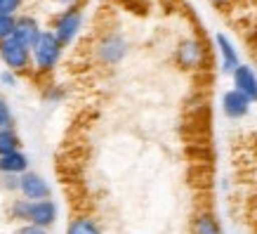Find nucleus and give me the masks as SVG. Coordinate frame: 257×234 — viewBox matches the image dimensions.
<instances>
[{
  "instance_id": "16",
  "label": "nucleus",
  "mask_w": 257,
  "mask_h": 234,
  "mask_svg": "<svg viewBox=\"0 0 257 234\" xmlns=\"http://www.w3.org/2000/svg\"><path fill=\"white\" fill-rule=\"evenodd\" d=\"M29 203L31 201H26V199H12L8 206V215L10 220H15V222H19V225H26V220H29Z\"/></svg>"
},
{
  "instance_id": "26",
  "label": "nucleus",
  "mask_w": 257,
  "mask_h": 234,
  "mask_svg": "<svg viewBox=\"0 0 257 234\" xmlns=\"http://www.w3.org/2000/svg\"><path fill=\"white\" fill-rule=\"evenodd\" d=\"M255 50H257V38H255Z\"/></svg>"
},
{
  "instance_id": "13",
  "label": "nucleus",
  "mask_w": 257,
  "mask_h": 234,
  "mask_svg": "<svg viewBox=\"0 0 257 234\" xmlns=\"http://www.w3.org/2000/svg\"><path fill=\"white\" fill-rule=\"evenodd\" d=\"M26 171H29V156L24 154L22 149L0 156V175H17L19 178Z\"/></svg>"
},
{
  "instance_id": "24",
  "label": "nucleus",
  "mask_w": 257,
  "mask_h": 234,
  "mask_svg": "<svg viewBox=\"0 0 257 234\" xmlns=\"http://www.w3.org/2000/svg\"><path fill=\"white\" fill-rule=\"evenodd\" d=\"M52 5H57V8H62V10H66V8H76V5H80V0H50Z\"/></svg>"
},
{
  "instance_id": "22",
  "label": "nucleus",
  "mask_w": 257,
  "mask_h": 234,
  "mask_svg": "<svg viewBox=\"0 0 257 234\" xmlns=\"http://www.w3.org/2000/svg\"><path fill=\"white\" fill-rule=\"evenodd\" d=\"M0 83L5 88H15L17 86V73H12V71H0Z\"/></svg>"
},
{
  "instance_id": "2",
  "label": "nucleus",
  "mask_w": 257,
  "mask_h": 234,
  "mask_svg": "<svg viewBox=\"0 0 257 234\" xmlns=\"http://www.w3.org/2000/svg\"><path fill=\"white\" fill-rule=\"evenodd\" d=\"M175 64L182 71H203L208 66V47L201 38H182L175 47Z\"/></svg>"
},
{
  "instance_id": "8",
  "label": "nucleus",
  "mask_w": 257,
  "mask_h": 234,
  "mask_svg": "<svg viewBox=\"0 0 257 234\" xmlns=\"http://www.w3.org/2000/svg\"><path fill=\"white\" fill-rule=\"evenodd\" d=\"M231 83H234L236 93H241L245 100H250L255 104L257 102V71L250 64H238L231 71Z\"/></svg>"
},
{
  "instance_id": "17",
  "label": "nucleus",
  "mask_w": 257,
  "mask_h": 234,
  "mask_svg": "<svg viewBox=\"0 0 257 234\" xmlns=\"http://www.w3.org/2000/svg\"><path fill=\"white\" fill-rule=\"evenodd\" d=\"M66 97V90H64L59 83H52V86H47L43 90V100L50 102V104H59V102Z\"/></svg>"
},
{
  "instance_id": "23",
  "label": "nucleus",
  "mask_w": 257,
  "mask_h": 234,
  "mask_svg": "<svg viewBox=\"0 0 257 234\" xmlns=\"http://www.w3.org/2000/svg\"><path fill=\"white\" fill-rule=\"evenodd\" d=\"M3 187L8 192H17L19 189V178L17 175H3Z\"/></svg>"
},
{
  "instance_id": "25",
  "label": "nucleus",
  "mask_w": 257,
  "mask_h": 234,
  "mask_svg": "<svg viewBox=\"0 0 257 234\" xmlns=\"http://www.w3.org/2000/svg\"><path fill=\"white\" fill-rule=\"evenodd\" d=\"M208 3H210V5H215V8H219V10H226L231 3H234V0H208Z\"/></svg>"
},
{
  "instance_id": "9",
  "label": "nucleus",
  "mask_w": 257,
  "mask_h": 234,
  "mask_svg": "<svg viewBox=\"0 0 257 234\" xmlns=\"http://www.w3.org/2000/svg\"><path fill=\"white\" fill-rule=\"evenodd\" d=\"M215 47L219 52V71L226 73V76H231V71L241 64V55L236 50L234 40L229 38L226 33H215Z\"/></svg>"
},
{
  "instance_id": "1",
  "label": "nucleus",
  "mask_w": 257,
  "mask_h": 234,
  "mask_svg": "<svg viewBox=\"0 0 257 234\" xmlns=\"http://www.w3.org/2000/svg\"><path fill=\"white\" fill-rule=\"evenodd\" d=\"M64 57V47L62 43L55 38V33L50 29H43V33L38 36V40L31 45V69L40 76L52 73L59 66Z\"/></svg>"
},
{
  "instance_id": "5",
  "label": "nucleus",
  "mask_w": 257,
  "mask_h": 234,
  "mask_svg": "<svg viewBox=\"0 0 257 234\" xmlns=\"http://www.w3.org/2000/svg\"><path fill=\"white\" fill-rule=\"evenodd\" d=\"M94 55L99 59L101 64H106V66H116L125 59L127 55V40L120 36V33H106V36H101L97 40V45H94Z\"/></svg>"
},
{
  "instance_id": "14",
  "label": "nucleus",
  "mask_w": 257,
  "mask_h": 234,
  "mask_svg": "<svg viewBox=\"0 0 257 234\" xmlns=\"http://www.w3.org/2000/svg\"><path fill=\"white\" fill-rule=\"evenodd\" d=\"M66 234H101V227L92 215L80 213V215L71 218V222L66 225Z\"/></svg>"
},
{
  "instance_id": "12",
  "label": "nucleus",
  "mask_w": 257,
  "mask_h": 234,
  "mask_svg": "<svg viewBox=\"0 0 257 234\" xmlns=\"http://www.w3.org/2000/svg\"><path fill=\"white\" fill-rule=\"evenodd\" d=\"M189 232L191 234H224L222 229V222L212 211L203 208V211H196L191 222H189Z\"/></svg>"
},
{
  "instance_id": "15",
  "label": "nucleus",
  "mask_w": 257,
  "mask_h": 234,
  "mask_svg": "<svg viewBox=\"0 0 257 234\" xmlns=\"http://www.w3.org/2000/svg\"><path fill=\"white\" fill-rule=\"evenodd\" d=\"M22 149V137L15 128H3L0 130V156L12 154V151H19Z\"/></svg>"
},
{
  "instance_id": "20",
  "label": "nucleus",
  "mask_w": 257,
  "mask_h": 234,
  "mask_svg": "<svg viewBox=\"0 0 257 234\" xmlns=\"http://www.w3.org/2000/svg\"><path fill=\"white\" fill-rule=\"evenodd\" d=\"M12 33H15V17L0 15V43L12 38Z\"/></svg>"
},
{
  "instance_id": "19",
  "label": "nucleus",
  "mask_w": 257,
  "mask_h": 234,
  "mask_svg": "<svg viewBox=\"0 0 257 234\" xmlns=\"http://www.w3.org/2000/svg\"><path fill=\"white\" fill-rule=\"evenodd\" d=\"M24 8V0H0V15L17 17Z\"/></svg>"
},
{
  "instance_id": "6",
  "label": "nucleus",
  "mask_w": 257,
  "mask_h": 234,
  "mask_svg": "<svg viewBox=\"0 0 257 234\" xmlns=\"http://www.w3.org/2000/svg\"><path fill=\"white\" fill-rule=\"evenodd\" d=\"M22 199L26 201H43V199H50L52 196V187L40 173L26 171L24 175H19V189H17Z\"/></svg>"
},
{
  "instance_id": "4",
  "label": "nucleus",
  "mask_w": 257,
  "mask_h": 234,
  "mask_svg": "<svg viewBox=\"0 0 257 234\" xmlns=\"http://www.w3.org/2000/svg\"><path fill=\"white\" fill-rule=\"evenodd\" d=\"M0 62L5 64V69L22 76L31 71V50L26 45H22L19 40L8 38L0 43Z\"/></svg>"
},
{
  "instance_id": "3",
  "label": "nucleus",
  "mask_w": 257,
  "mask_h": 234,
  "mask_svg": "<svg viewBox=\"0 0 257 234\" xmlns=\"http://www.w3.org/2000/svg\"><path fill=\"white\" fill-rule=\"evenodd\" d=\"M83 8L76 5V8H66L59 10L52 19V29L50 31L55 33V38L62 43V47H69L73 40L78 38L80 29H83Z\"/></svg>"
},
{
  "instance_id": "10",
  "label": "nucleus",
  "mask_w": 257,
  "mask_h": 234,
  "mask_svg": "<svg viewBox=\"0 0 257 234\" xmlns=\"http://www.w3.org/2000/svg\"><path fill=\"white\" fill-rule=\"evenodd\" d=\"M43 33V26L33 15H17L15 17V33L12 38L19 40L22 45H26L31 50V45L38 40V36Z\"/></svg>"
},
{
  "instance_id": "18",
  "label": "nucleus",
  "mask_w": 257,
  "mask_h": 234,
  "mask_svg": "<svg viewBox=\"0 0 257 234\" xmlns=\"http://www.w3.org/2000/svg\"><path fill=\"white\" fill-rule=\"evenodd\" d=\"M12 123H15L12 109H10L8 100H3V97H0V130H3V128H15Z\"/></svg>"
},
{
  "instance_id": "7",
  "label": "nucleus",
  "mask_w": 257,
  "mask_h": 234,
  "mask_svg": "<svg viewBox=\"0 0 257 234\" xmlns=\"http://www.w3.org/2000/svg\"><path fill=\"white\" fill-rule=\"evenodd\" d=\"M59 218V208L52 199H43V201H31L29 203V220L26 225H36L43 227V229H50V227L57 222Z\"/></svg>"
},
{
  "instance_id": "21",
  "label": "nucleus",
  "mask_w": 257,
  "mask_h": 234,
  "mask_svg": "<svg viewBox=\"0 0 257 234\" xmlns=\"http://www.w3.org/2000/svg\"><path fill=\"white\" fill-rule=\"evenodd\" d=\"M15 234H50V229H43V227L36 225H19Z\"/></svg>"
},
{
  "instance_id": "11",
  "label": "nucleus",
  "mask_w": 257,
  "mask_h": 234,
  "mask_svg": "<svg viewBox=\"0 0 257 234\" xmlns=\"http://www.w3.org/2000/svg\"><path fill=\"white\" fill-rule=\"evenodd\" d=\"M250 107H252V102L245 100L241 93H236L234 88L222 95V114H224L226 118H231V121L245 118L250 114Z\"/></svg>"
}]
</instances>
